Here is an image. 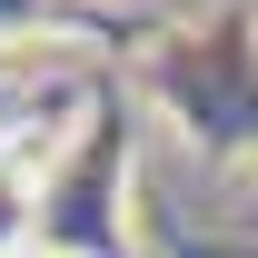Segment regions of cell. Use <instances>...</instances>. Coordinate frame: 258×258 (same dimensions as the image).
I'll list each match as a JSON object with an SVG mask.
<instances>
[{
  "label": "cell",
  "mask_w": 258,
  "mask_h": 258,
  "mask_svg": "<svg viewBox=\"0 0 258 258\" xmlns=\"http://www.w3.org/2000/svg\"><path fill=\"white\" fill-rule=\"evenodd\" d=\"M30 209H40L30 159H10V149H0V258H20V238H30Z\"/></svg>",
  "instance_id": "1"
}]
</instances>
